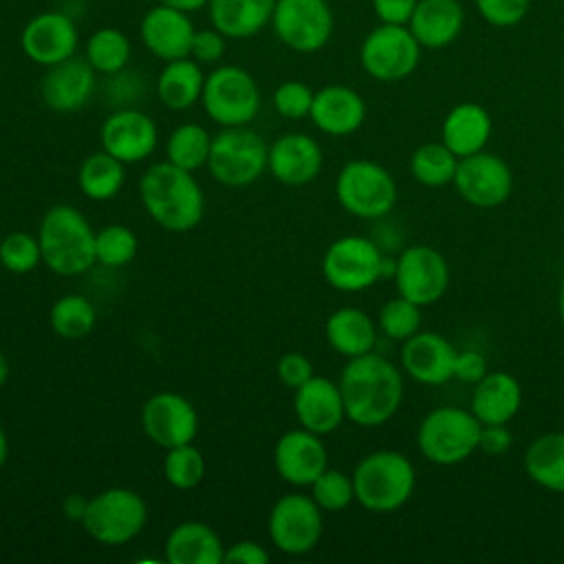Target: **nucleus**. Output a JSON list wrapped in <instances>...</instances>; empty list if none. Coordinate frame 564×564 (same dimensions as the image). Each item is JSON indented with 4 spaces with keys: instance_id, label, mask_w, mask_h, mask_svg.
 Listing matches in <instances>:
<instances>
[{
    "instance_id": "obj_1",
    "label": "nucleus",
    "mask_w": 564,
    "mask_h": 564,
    "mask_svg": "<svg viewBox=\"0 0 564 564\" xmlns=\"http://www.w3.org/2000/svg\"><path fill=\"white\" fill-rule=\"evenodd\" d=\"M337 383L346 419L359 427H379L388 423L403 401L401 370L372 350L348 359Z\"/></svg>"
},
{
    "instance_id": "obj_2",
    "label": "nucleus",
    "mask_w": 564,
    "mask_h": 564,
    "mask_svg": "<svg viewBox=\"0 0 564 564\" xmlns=\"http://www.w3.org/2000/svg\"><path fill=\"white\" fill-rule=\"evenodd\" d=\"M139 196L148 216L174 234L194 229L205 214V196L198 181L192 172L170 161L154 163L143 172Z\"/></svg>"
},
{
    "instance_id": "obj_3",
    "label": "nucleus",
    "mask_w": 564,
    "mask_h": 564,
    "mask_svg": "<svg viewBox=\"0 0 564 564\" xmlns=\"http://www.w3.org/2000/svg\"><path fill=\"white\" fill-rule=\"evenodd\" d=\"M37 240L42 262L57 275H82L97 262L95 229L73 205H53L44 212Z\"/></svg>"
},
{
    "instance_id": "obj_4",
    "label": "nucleus",
    "mask_w": 564,
    "mask_h": 564,
    "mask_svg": "<svg viewBox=\"0 0 564 564\" xmlns=\"http://www.w3.org/2000/svg\"><path fill=\"white\" fill-rule=\"evenodd\" d=\"M350 476L355 500L372 513H392L401 509L416 485L414 465L397 449H377L366 454Z\"/></svg>"
},
{
    "instance_id": "obj_5",
    "label": "nucleus",
    "mask_w": 564,
    "mask_h": 564,
    "mask_svg": "<svg viewBox=\"0 0 564 564\" xmlns=\"http://www.w3.org/2000/svg\"><path fill=\"white\" fill-rule=\"evenodd\" d=\"M322 275L341 293H359L394 275V260L386 258L379 245L366 236H341L326 247Z\"/></svg>"
},
{
    "instance_id": "obj_6",
    "label": "nucleus",
    "mask_w": 564,
    "mask_h": 564,
    "mask_svg": "<svg viewBox=\"0 0 564 564\" xmlns=\"http://www.w3.org/2000/svg\"><path fill=\"white\" fill-rule=\"evenodd\" d=\"M482 423L471 410L441 405L423 416L416 430L419 452L434 465L452 467L478 449Z\"/></svg>"
},
{
    "instance_id": "obj_7",
    "label": "nucleus",
    "mask_w": 564,
    "mask_h": 564,
    "mask_svg": "<svg viewBox=\"0 0 564 564\" xmlns=\"http://www.w3.org/2000/svg\"><path fill=\"white\" fill-rule=\"evenodd\" d=\"M267 159L269 145L256 130L231 126L212 137L207 170L220 185L245 187L264 174Z\"/></svg>"
},
{
    "instance_id": "obj_8",
    "label": "nucleus",
    "mask_w": 564,
    "mask_h": 564,
    "mask_svg": "<svg viewBox=\"0 0 564 564\" xmlns=\"http://www.w3.org/2000/svg\"><path fill=\"white\" fill-rule=\"evenodd\" d=\"M200 104L207 117L223 128L247 126L260 112V88L247 68L220 64L205 75Z\"/></svg>"
},
{
    "instance_id": "obj_9",
    "label": "nucleus",
    "mask_w": 564,
    "mask_h": 564,
    "mask_svg": "<svg viewBox=\"0 0 564 564\" xmlns=\"http://www.w3.org/2000/svg\"><path fill=\"white\" fill-rule=\"evenodd\" d=\"M148 522L145 500L128 487H110L88 498L84 531L99 544L119 546L134 540Z\"/></svg>"
},
{
    "instance_id": "obj_10",
    "label": "nucleus",
    "mask_w": 564,
    "mask_h": 564,
    "mask_svg": "<svg viewBox=\"0 0 564 564\" xmlns=\"http://www.w3.org/2000/svg\"><path fill=\"white\" fill-rule=\"evenodd\" d=\"M339 205L357 218L377 220L392 212L397 203V183L392 174L368 159L348 161L335 178Z\"/></svg>"
},
{
    "instance_id": "obj_11",
    "label": "nucleus",
    "mask_w": 564,
    "mask_h": 564,
    "mask_svg": "<svg viewBox=\"0 0 564 564\" xmlns=\"http://www.w3.org/2000/svg\"><path fill=\"white\" fill-rule=\"evenodd\" d=\"M271 26L286 48L317 53L328 44L335 18L328 0H275Z\"/></svg>"
},
{
    "instance_id": "obj_12",
    "label": "nucleus",
    "mask_w": 564,
    "mask_h": 564,
    "mask_svg": "<svg viewBox=\"0 0 564 564\" xmlns=\"http://www.w3.org/2000/svg\"><path fill=\"white\" fill-rule=\"evenodd\" d=\"M421 44L405 24H383L372 29L359 48L361 68L377 82H399L414 73Z\"/></svg>"
},
{
    "instance_id": "obj_13",
    "label": "nucleus",
    "mask_w": 564,
    "mask_h": 564,
    "mask_svg": "<svg viewBox=\"0 0 564 564\" xmlns=\"http://www.w3.org/2000/svg\"><path fill=\"white\" fill-rule=\"evenodd\" d=\"M267 529L278 551L286 555H306L322 538V509L306 494H286L271 507Z\"/></svg>"
},
{
    "instance_id": "obj_14",
    "label": "nucleus",
    "mask_w": 564,
    "mask_h": 564,
    "mask_svg": "<svg viewBox=\"0 0 564 564\" xmlns=\"http://www.w3.org/2000/svg\"><path fill=\"white\" fill-rule=\"evenodd\" d=\"M397 293L419 306L438 302L449 286V267L441 251L430 245L408 247L394 260Z\"/></svg>"
},
{
    "instance_id": "obj_15",
    "label": "nucleus",
    "mask_w": 564,
    "mask_h": 564,
    "mask_svg": "<svg viewBox=\"0 0 564 564\" xmlns=\"http://www.w3.org/2000/svg\"><path fill=\"white\" fill-rule=\"evenodd\" d=\"M454 187L463 200L478 209L502 205L513 189V174L505 159L491 152H476L458 159Z\"/></svg>"
},
{
    "instance_id": "obj_16",
    "label": "nucleus",
    "mask_w": 564,
    "mask_h": 564,
    "mask_svg": "<svg viewBox=\"0 0 564 564\" xmlns=\"http://www.w3.org/2000/svg\"><path fill=\"white\" fill-rule=\"evenodd\" d=\"M141 427L154 445L170 449L196 438L198 412L178 392H156L141 408Z\"/></svg>"
},
{
    "instance_id": "obj_17",
    "label": "nucleus",
    "mask_w": 564,
    "mask_h": 564,
    "mask_svg": "<svg viewBox=\"0 0 564 564\" xmlns=\"http://www.w3.org/2000/svg\"><path fill=\"white\" fill-rule=\"evenodd\" d=\"M79 31L70 15L42 11L33 15L20 33L22 53L37 66H55L77 53Z\"/></svg>"
},
{
    "instance_id": "obj_18",
    "label": "nucleus",
    "mask_w": 564,
    "mask_h": 564,
    "mask_svg": "<svg viewBox=\"0 0 564 564\" xmlns=\"http://www.w3.org/2000/svg\"><path fill=\"white\" fill-rule=\"evenodd\" d=\"M99 141L101 150L121 163H139L156 150L159 130L150 115L123 106L106 117L99 130Z\"/></svg>"
},
{
    "instance_id": "obj_19",
    "label": "nucleus",
    "mask_w": 564,
    "mask_h": 564,
    "mask_svg": "<svg viewBox=\"0 0 564 564\" xmlns=\"http://www.w3.org/2000/svg\"><path fill=\"white\" fill-rule=\"evenodd\" d=\"M273 467L284 482L293 487H311L328 467V449L319 434L306 427L289 430L275 441Z\"/></svg>"
},
{
    "instance_id": "obj_20",
    "label": "nucleus",
    "mask_w": 564,
    "mask_h": 564,
    "mask_svg": "<svg viewBox=\"0 0 564 564\" xmlns=\"http://www.w3.org/2000/svg\"><path fill=\"white\" fill-rule=\"evenodd\" d=\"M194 33L196 29L187 11L159 2L150 7L139 22V37L143 46L163 62L189 57Z\"/></svg>"
},
{
    "instance_id": "obj_21",
    "label": "nucleus",
    "mask_w": 564,
    "mask_h": 564,
    "mask_svg": "<svg viewBox=\"0 0 564 564\" xmlns=\"http://www.w3.org/2000/svg\"><path fill=\"white\" fill-rule=\"evenodd\" d=\"M458 350L449 339L434 330H419L401 346V368L423 386H441L454 379Z\"/></svg>"
},
{
    "instance_id": "obj_22",
    "label": "nucleus",
    "mask_w": 564,
    "mask_h": 564,
    "mask_svg": "<svg viewBox=\"0 0 564 564\" xmlns=\"http://www.w3.org/2000/svg\"><path fill=\"white\" fill-rule=\"evenodd\" d=\"M97 86V73L86 62V57H68L55 66H48L42 82V101L55 112H77L82 110Z\"/></svg>"
},
{
    "instance_id": "obj_23",
    "label": "nucleus",
    "mask_w": 564,
    "mask_h": 564,
    "mask_svg": "<svg viewBox=\"0 0 564 564\" xmlns=\"http://www.w3.org/2000/svg\"><path fill=\"white\" fill-rule=\"evenodd\" d=\"M324 154L319 143L304 132H286L269 145L267 170L284 185L300 187L317 178Z\"/></svg>"
},
{
    "instance_id": "obj_24",
    "label": "nucleus",
    "mask_w": 564,
    "mask_h": 564,
    "mask_svg": "<svg viewBox=\"0 0 564 564\" xmlns=\"http://www.w3.org/2000/svg\"><path fill=\"white\" fill-rule=\"evenodd\" d=\"M293 412L300 427H306L319 436L335 432L344 419V399L339 383L313 375L293 394Z\"/></svg>"
},
{
    "instance_id": "obj_25",
    "label": "nucleus",
    "mask_w": 564,
    "mask_h": 564,
    "mask_svg": "<svg viewBox=\"0 0 564 564\" xmlns=\"http://www.w3.org/2000/svg\"><path fill=\"white\" fill-rule=\"evenodd\" d=\"M308 117L324 134L346 137L361 128L366 119V101L350 86L328 84L315 90Z\"/></svg>"
},
{
    "instance_id": "obj_26",
    "label": "nucleus",
    "mask_w": 564,
    "mask_h": 564,
    "mask_svg": "<svg viewBox=\"0 0 564 564\" xmlns=\"http://www.w3.org/2000/svg\"><path fill=\"white\" fill-rule=\"evenodd\" d=\"M469 410L482 425L509 423L522 403V388L518 379L505 370L487 372L474 383Z\"/></svg>"
},
{
    "instance_id": "obj_27",
    "label": "nucleus",
    "mask_w": 564,
    "mask_h": 564,
    "mask_svg": "<svg viewBox=\"0 0 564 564\" xmlns=\"http://www.w3.org/2000/svg\"><path fill=\"white\" fill-rule=\"evenodd\" d=\"M494 123L489 112L474 101L454 106L441 123V141L458 156H469L485 150Z\"/></svg>"
},
{
    "instance_id": "obj_28",
    "label": "nucleus",
    "mask_w": 564,
    "mask_h": 564,
    "mask_svg": "<svg viewBox=\"0 0 564 564\" xmlns=\"http://www.w3.org/2000/svg\"><path fill=\"white\" fill-rule=\"evenodd\" d=\"M463 18L458 0H419L408 24L423 48H443L458 37Z\"/></svg>"
},
{
    "instance_id": "obj_29",
    "label": "nucleus",
    "mask_w": 564,
    "mask_h": 564,
    "mask_svg": "<svg viewBox=\"0 0 564 564\" xmlns=\"http://www.w3.org/2000/svg\"><path fill=\"white\" fill-rule=\"evenodd\" d=\"M273 7L275 0H209L207 13L227 40H249L271 24Z\"/></svg>"
},
{
    "instance_id": "obj_30",
    "label": "nucleus",
    "mask_w": 564,
    "mask_h": 564,
    "mask_svg": "<svg viewBox=\"0 0 564 564\" xmlns=\"http://www.w3.org/2000/svg\"><path fill=\"white\" fill-rule=\"evenodd\" d=\"M223 540L205 522H181L165 538V560L170 564H223Z\"/></svg>"
},
{
    "instance_id": "obj_31",
    "label": "nucleus",
    "mask_w": 564,
    "mask_h": 564,
    "mask_svg": "<svg viewBox=\"0 0 564 564\" xmlns=\"http://www.w3.org/2000/svg\"><path fill=\"white\" fill-rule=\"evenodd\" d=\"M328 346L346 359L366 355L377 344V324L357 306H341L333 311L324 324Z\"/></svg>"
},
{
    "instance_id": "obj_32",
    "label": "nucleus",
    "mask_w": 564,
    "mask_h": 564,
    "mask_svg": "<svg viewBox=\"0 0 564 564\" xmlns=\"http://www.w3.org/2000/svg\"><path fill=\"white\" fill-rule=\"evenodd\" d=\"M205 86L203 66L192 57L165 62L156 77V97L170 110H187L200 101Z\"/></svg>"
},
{
    "instance_id": "obj_33",
    "label": "nucleus",
    "mask_w": 564,
    "mask_h": 564,
    "mask_svg": "<svg viewBox=\"0 0 564 564\" xmlns=\"http://www.w3.org/2000/svg\"><path fill=\"white\" fill-rule=\"evenodd\" d=\"M524 471L535 485L564 494V432L533 438L524 452Z\"/></svg>"
},
{
    "instance_id": "obj_34",
    "label": "nucleus",
    "mask_w": 564,
    "mask_h": 564,
    "mask_svg": "<svg viewBox=\"0 0 564 564\" xmlns=\"http://www.w3.org/2000/svg\"><path fill=\"white\" fill-rule=\"evenodd\" d=\"M126 181V163L108 154L106 150L88 154L77 170V185L90 200L104 203L115 198Z\"/></svg>"
},
{
    "instance_id": "obj_35",
    "label": "nucleus",
    "mask_w": 564,
    "mask_h": 564,
    "mask_svg": "<svg viewBox=\"0 0 564 564\" xmlns=\"http://www.w3.org/2000/svg\"><path fill=\"white\" fill-rule=\"evenodd\" d=\"M84 57L101 75H115L126 70L132 57V44L128 35L115 26H101L93 31L84 44Z\"/></svg>"
},
{
    "instance_id": "obj_36",
    "label": "nucleus",
    "mask_w": 564,
    "mask_h": 564,
    "mask_svg": "<svg viewBox=\"0 0 564 564\" xmlns=\"http://www.w3.org/2000/svg\"><path fill=\"white\" fill-rule=\"evenodd\" d=\"M209 150H212V134L198 123H181L178 128L172 130L165 143L167 161L187 172L207 167Z\"/></svg>"
},
{
    "instance_id": "obj_37",
    "label": "nucleus",
    "mask_w": 564,
    "mask_h": 564,
    "mask_svg": "<svg viewBox=\"0 0 564 564\" xmlns=\"http://www.w3.org/2000/svg\"><path fill=\"white\" fill-rule=\"evenodd\" d=\"M458 156L443 143H423L410 156V174L425 187H443L454 181Z\"/></svg>"
},
{
    "instance_id": "obj_38",
    "label": "nucleus",
    "mask_w": 564,
    "mask_h": 564,
    "mask_svg": "<svg viewBox=\"0 0 564 564\" xmlns=\"http://www.w3.org/2000/svg\"><path fill=\"white\" fill-rule=\"evenodd\" d=\"M51 328L62 339H82L90 335L97 324V311L93 302L79 293H66L51 306Z\"/></svg>"
},
{
    "instance_id": "obj_39",
    "label": "nucleus",
    "mask_w": 564,
    "mask_h": 564,
    "mask_svg": "<svg viewBox=\"0 0 564 564\" xmlns=\"http://www.w3.org/2000/svg\"><path fill=\"white\" fill-rule=\"evenodd\" d=\"M163 476H165L167 485H172L174 489H181V491L198 487L205 478L203 452L192 443L165 449Z\"/></svg>"
},
{
    "instance_id": "obj_40",
    "label": "nucleus",
    "mask_w": 564,
    "mask_h": 564,
    "mask_svg": "<svg viewBox=\"0 0 564 564\" xmlns=\"http://www.w3.org/2000/svg\"><path fill=\"white\" fill-rule=\"evenodd\" d=\"M139 249V240L134 231L126 225H106L95 231V258L99 264L119 269L134 260Z\"/></svg>"
},
{
    "instance_id": "obj_41",
    "label": "nucleus",
    "mask_w": 564,
    "mask_h": 564,
    "mask_svg": "<svg viewBox=\"0 0 564 564\" xmlns=\"http://www.w3.org/2000/svg\"><path fill=\"white\" fill-rule=\"evenodd\" d=\"M377 324L386 337L403 344L421 330V306L397 295L379 308Z\"/></svg>"
},
{
    "instance_id": "obj_42",
    "label": "nucleus",
    "mask_w": 564,
    "mask_h": 564,
    "mask_svg": "<svg viewBox=\"0 0 564 564\" xmlns=\"http://www.w3.org/2000/svg\"><path fill=\"white\" fill-rule=\"evenodd\" d=\"M42 262L37 236L26 231H11L0 240V264L9 273H31Z\"/></svg>"
},
{
    "instance_id": "obj_43",
    "label": "nucleus",
    "mask_w": 564,
    "mask_h": 564,
    "mask_svg": "<svg viewBox=\"0 0 564 564\" xmlns=\"http://www.w3.org/2000/svg\"><path fill=\"white\" fill-rule=\"evenodd\" d=\"M311 498L322 511H341L355 500L352 476L326 467L311 485Z\"/></svg>"
},
{
    "instance_id": "obj_44",
    "label": "nucleus",
    "mask_w": 564,
    "mask_h": 564,
    "mask_svg": "<svg viewBox=\"0 0 564 564\" xmlns=\"http://www.w3.org/2000/svg\"><path fill=\"white\" fill-rule=\"evenodd\" d=\"M315 90L300 82V79H286L273 90V108L284 119H304L311 115Z\"/></svg>"
},
{
    "instance_id": "obj_45",
    "label": "nucleus",
    "mask_w": 564,
    "mask_h": 564,
    "mask_svg": "<svg viewBox=\"0 0 564 564\" xmlns=\"http://www.w3.org/2000/svg\"><path fill=\"white\" fill-rule=\"evenodd\" d=\"M478 13L491 24V26H516L524 20L529 13L531 0H474Z\"/></svg>"
},
{
    "instance_id": "obj_46",
    "label": "nucleus",
    "mask_w": 564,
    "mask_h": 564,
    "mask_svg": "<svg viewBox=\"0 0 564 564\" xmlns=\"http://www.w3.org/2000/svg\"><path fill=\"white\" fill-rule=\"evenodd\" d=\"M225 48H227V37L218 29L209 26L194 33L189 57L196 59L200 66L218 64L225 55Z\"/></svg>"
},
{
    "instance_id": "obj_47",
    "label": "nucleus",
    "mask_w": 564,
    "mask_h": 564,
    "mask_svg": "<svg viewBox=\"0 0 564 564\" xmlns=\"http://www.w3.org/2000/svg\"><path fill=\"white\" fill-rule=\"evenodd\" d=\"M275 372H278V379L295 390L300 388L304 381H308L313 377V364L306 355L297 352V350H291V352H284L280 359H278V366H275Z\"/></svg>"
},
{
    "instance_id": "obj_48",
    "label": "nucleus",
    "mask_w": 564,
    "mask_h": 564,
    "mask_svg": "<svg viewBox=\"0 0 564 564\" xmlns=\"http://www.w3.org/2000/svg\"><path fill=\"white\" fill-rule=\"evenodd\" d=\"M487 359L478 350H460L454 361V379L476 383L487 375Z\"/></svg>"
},
{
    "instance_id": "obj_49",
    "label": "nucleus",
    "mask_w": 564,
    "mask_h": 564,
    "mask_svg": "<svg viewBox=\"0 0 564 564\" xmlns=\"http://www.w3.org/2000/svg\"><path fill=\"white\" fill-rule=\"evenodd\" d=\"M269 553L256 540H238L225 549L223 564H267Z\"/></svg>"
},
{
    "instance_id": "obj_50",
    "label": "nucleus",
    "mask_w": 564,
    "mask_h": 564,
    "mask_svg": "<svg viewBox=\"0 0 564 564\" xmlns=\"http://www.w3.org/2000/svg\"><path fill=\"white\" fill-rule=\"evenodd\" d=\"M511 441H513V436H511L507 423L482 425L480 438H478V449L489 456H500L511 447Z\"/></svg>"
},
{
    "instance_id": "obj_51",
    "label": "nucleus",
    "mask_w": 564,
    "mask_h": 564,
    "mask_svg": "<svg viewBox=\"0 0 564 564\" xmlns=\"http://www.w3.org/2000/svg\"><path fill=\"white\" fill-rule=\"evenodd\" d=\"M419 0H372V9L383 24H408Z\"/></svg>"
},
{
    "instance_id": "obj_52",
    "label": "nucleus",
    "mask_w": 564,
    "mask_h": 564,
    "mask_svg": "<svg viewBox=\"0 0 564 564\" xmlns=\"http://www.w3.org/2000/svg\"><path fill=\"white\" fill-rule=\"evenodd\" d=\"M86 507H88V498L79 496V494H68L64 500H62V511L68 520H75V522H82L84 513H86Z\"/></svg>"
},
{
    "instance_id": "obj_53",
    "label": "nucleus",
    "mask_w": 564,
    "mask_h": 564,
    "mask_svg": "<svg viewBox=\"0 0 564 564\" xmlns=\"http://www.w3.org/2000/svg\"><path fill=\"white\" fill-rule=\"evenodd\" d=\"M159 4H167V7H174V9H181V11H187V13H194L203 7H207L209 0H156Z\"/></svg>"
},
{
    "instance_id": "obj_54",
    "label": "nucleus",
    "mask_w": 564,
    "mask_h": 564,
    "mask_svg": "<svg viewBox=\"0 0 564 564\" xmlns=\"http://www.w3.org/2000/svg\"><path fill=\"white\" fill-rule=\"evenodd\" d=\"M7 458H9V438L4 427L0 425V469L7 465Z\"/></svg>"
},
{
    "instance_id": "obj_55",
    "label": "nucleus",
    "mask_w": 564,
    "mask_h": 564,
    "mask_svg": "<svg viewBox=\"0 0 564 564\" xmlns=\"http://www.w3.org/2000/svg\"><path fill=\"white\" fill-rule=\"evenodd\" d=\"M9 372H11L9 359L4 357V352H0V386H4V381L9 379Z\"/></svg>"
},
{
    "instance_id": "obj_56",
    "label": "nucleus",
    "mask_w": 564,
    "mask_h": 564,
    "mask_svg": "<svg viewBox=\"0 0 564 564\" xmlns=\"http://www.w3.org/2000/svg\"><path fill=\"white\" fill-rule=\"evenodd\" d=\"M557 313H560V322L564 326V280L560 284V293H557Z\"/></svg>"
}]
</instances>
